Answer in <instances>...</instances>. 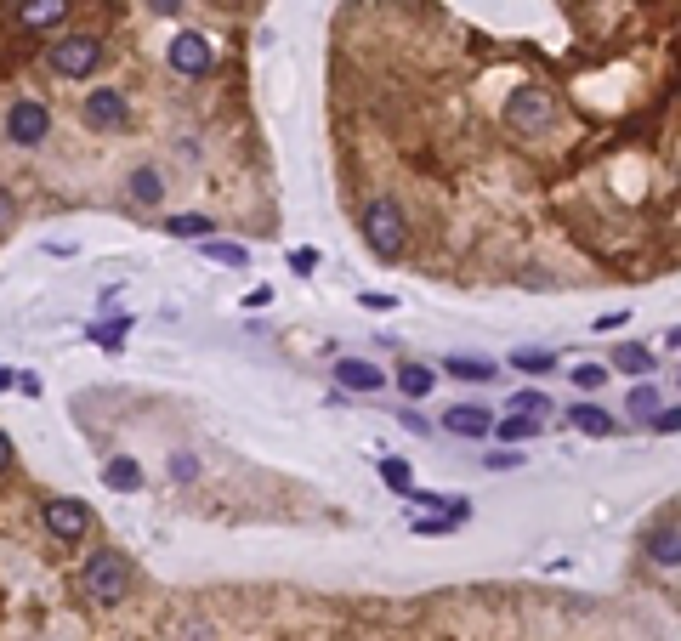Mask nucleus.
Masks as SVG:
<instances>
[{
	"instance_id": "423d86ee",
	"label": "nucleus",
	"mask_w": 681,
	"mask_h": 641,
	"mask_svg": "<svg viewBox=\"0 0 681 641\" xmlns=\"http://www.w3.org/2000/svg\"><path fill=\"white\" fill-rule=\"evenodd\" d=\"M557 120V97H551V91L545 86H517L511 91V103H506V125L511 131H545V125Z\"/></svg>"
},
{
	"instance_id": "f3484780",
	"label": "nucleus",
	"mask_w": 681,
	"mask_h": 641,
	"mask_svg": "<svg viewBox=\"0 0 681 641\" xmlns=\"http://www.w3.org/2000/svg\"><path fill=\"white\" fill-rule=\"evenodd\" d=\"M432 386H437V375H432L426 364H403V369H398V392H403L409 403H415V398H432Z\"/></svg>"
},
{
	"instance_id": "7ed1b4c3",
	"label": "nucleus",
	"mask_w": 681,
	"mask_h": 641,
	"mask_svg": "<svg viewBox=\"0 0 681 641\" xmlns=\"http://www.w3.org/2000/svg\"><path fill=\"white\" fill-rule=\"evenodd\" d=\"M364 239H369V250H375L381 261L403 256V244H409V222H403L398 199H369V205H364Z\"/></svg>"
},
{
	"instance_id": "f8f14e48",
	"label": "nucleus",
	"mask_w": 681,
	"mask_h": 641,
	"mask_svg": "<svg viewBox=\"0 0 681 641\" xmlns=\"http://www.w3.org/2000/svg\"><path fill=\"white\" fill-rule=\"evenodd\" d=\"M335 381H341V392H381L386 369L364 364V358H341V364H335Z\"/></svg>"
},
{
	"instance_id": "9d476101",
	"label": "nucleus",
	"mask_w": 681,
	"mask_h": 641,
	"mask_svg": "<svg viewBox=\"0 0 681 641\" xmlns=\"http://www.w3.org/2000/svg\"><path fill=\"white\" fill-rule=\"evenodd\" d=\"M69 12H74V0H12L18 29H57Z\"/></svg>"
},
{
	"instance_id": "c85d7f7f",
	"label": "nucleus",
	"mask_w": 681,
	"mask_h": 641,
	"mask_svg": "<svg viewBox=\"0 0 681 641\" xmlns=\"http://www.w3.org/2000/svg\"><path fill=\"white\" fill-rule=\"evenodd\" d=\"M171 477L176 483H193V477H199V460H193V454H171Z\"/></svg>"
},
{
	"instance_id": "dca6fc26",
	"label": "nucleus",
	"mask_w": 681,
	"mask_h": 641,
	"mask_svg": "<svg viewBox=\"0 0 681 641\" xmlns=\"http://www.w3.org/2000/svg\"><path fill=\"white\" fill-rule=\"evenodd\" d=\"M449 364L454 381H477V386H489L494 375H500V364H489V358H472V352H454V358H443Z\"/></svg>"
},
{
	"instance_id": "a211bd4d",
	"label": "nucleus",
	"mask_w": 681,
	"mask_h": 641,
	"mask_svg": "<svg viewBox=\"0 0 681 641\" xmlns=\"http://www.w3.org/2000/svg\"><path fill=\"white\" fill-rule=\"evenodd\" d=\"M647 556L659 568H681V528H659V534L647 539Z\"/></svg>"
},
{
	"instance_id": "39448f33",
	"label": "nucleus",
	"mask_w": 681,
	"mask_h": 641,
	"mask_svg": "<svg viewBox=\"0 0 681 641\" xmlns=\"http://www.w3.org/2000/svg\"><path fill=\"white\" fill-rule=\"evenodd\" d=\"M40 522L57 545H80L91 534V505L74 500V494H52V500H40Z\"/></svg>"
},
{
	"instance_id": "ea45409f",
	"label": "nucleus",
	"mask_w": 681,
	"mask_h": 641,
	"mask_svg": "<svg viewBox=\"0 0 681 641\" xmlns=\"http://www.w3.org/2000/svg\"><path fill=\"white\" fill-rule=\"evenodd\" d=\"M664 341H670V347H681V330H670V335H664Z\"/></svg>"
},
{
	"instance_id": "9b49d317",
	"label": "nucleus",
	"mask_w": 681,
	"mask_h": 641,
	"mask_svg": "<svg viewBox=\"0 0 681 641\" xmlns=\"http://www.w3.org/2000/svg\"><path fill=\"white\" fill-rule=\"evenodd\" d=\"M568 426H579L585 437H619V432H625L602 403H568Z\"/></svg>"
},
{
	"instance_id": "c9c22d12",
	"label": "nucleus",
	"mask_w": 681,
	"mask_h": 641,
	"mask_svg": "<svg viewBox=\"0 0 681 641\" xmlns=\"http://www.w3.org/2000/svg\"><path fill=\"white\" fill-rule=\"evenodd\" d=\"M23 392V398H40V375H18V381H12Z\"/></svg>"
},
{
	"instance_id": "6ab92c4d",
	"label": "nucleus",
	"mask_w": 681,
	"mask_h": 641,
	"mask_svg": "<svg viewBox=\"0 0 681 641\" xmlns=\"http://www.w3.org/2000/svg\"><path fill=\"white\" fill-rule=\"evenodd\" d=\"M613 369H619V375H653L659 358H653L647 347H613Z\"/></svg>"
},
{
	"instance_id": "393cba45",
	"label": "nucleus",
	"mask_w": 681,
	"mask_h": 641,
	"mask_svg": "<svg viewBox=\"0 0 681 641\" xmlns=\"http://www.w3.org/2000/svg\"><path fill=\"white\" fill-rule=\"evenodd\" d=\"M625 409H630L636 420H653V415H659V386H653V381H642L636 392H630V403H625Z\"/></svg>"
},
{
	"instance_id": "1a4fd4ad",
	"label": "nucleus",
	"mask_w": 681,
	"mask_h": 641,
	"mask_svg": "<svg viewBox=\"0 0 681 641\" xmlns=\"http://www.w3.org/2000/svg\"><path fill=\"white\" fill-rule=\"evenodd\" d=\"M443 432L449 437H489L494 415L483 409V403H449V409H443Z\"/></svg>"
},
{
	"instance_id": "a19ab883",
	"label": "nucleus",
	"mask_w": 681,
	"mask_h": 641,
	"mask_svg": "<svg viewBox=\"0 0 681 641\" xmlns=\"http://www.w3.org/2000/svg\"><path fill=\"white\" fill-rule=\"evenodd\" d=\"M0 6H12V0H0Z\"/></svg>"
},
{
	"instance_id": "72a5a7b5",
	"label": "nucleus",
	"mask_w": 681,
	"mask_h": 641,
	"mask_svg": "<svg viewBox=\"0 0 681 641\" xmlns=\"http://www.w3.org/2000/svg\"><path fill=\"white\" fill-rule=\"evenodd\" d=\"M619 324H630V312H608V318H596V330H602V335H613Z\"/></svg>"
},
{
	"instance_id": "6e6552de",
	"label": "nucleus",
	"mask_w": 681,
	"mask_h": 641,
	"mask_svg": "<svg viewBox=\"0 0 681 641\" xmlns=\"http://www.w3.org/2000/svg\"><path fill=\"white\" fill-rule=\"evenodd\" d=\"M80 120L91 125V131H125L131 125V97L125 91H114V86H91L86 91V103H80Z\"/></svg>"
},
{
	"instance_id": "c756f323",
	"label": "nucleus",
	"mask_w": 681,
	"mask_h": 641,
	"mask_svg": "<svg viewBox=\"0 0 681 641\" xmlns=\"http://www.w3.org/2000/svg\"><path fill=\"white\" fill-rule=\"evenodd\" d=\"M574 381L585 386V392H596V386L608 381V369H602V364H579V369H574Z\"/></svg>"
},
{
	"instance_id": "2eb2a0df",
	"label": "nucleus",
	"mask_w": 681,
	"mask_h": 641,
	"mask_svg": "<svg viewBox=\"0 0 681 641\" xmlns=\"http://www.w3.org/2000/svg\"><path fill=\"white\" fill-rule=\"evenodd\" d=\"M540 432H545L540 415H517V409H511V415L494 420V437H500V443H528V437H540Z\"/></svg>"
},
{
	"instance_id": "4468645a",
	"label": "nucleus",
	"mask_w": 681,
	"mask_h": 641,
	"mask_svg": "<svg viewBox=\"0 0 681 641\" xmlns=\"http://www.w3.org/2000/svg\"><path fill=\"white\" fill-rule=\"evenodd\" d=\"M103 483L114 488V494H137V488H142V466L131 460V454H114V460L103 466Z\"/></svg>"
},
{
	"instance_id": "f03ea898",
	"label": "nucleus",
	"mask_w": 681,
	"mask_h": 641,
	"mask_svg": "<svg viewBox=\"0 0 681 641\" xmlns=\"http://www.w3.org/2000/svg\"><path fill=\"white\" fill-rule=\"evenodd\" d=\"M80 590H86L97 607L125 602V590H131V562H125L120 551H97L86 568H80Z\"/></svg>"
},
{
	"instance_id": "ddd939ff",
	"label": "nucleus",
	"mask_w": 681,
	"mask_h": 641,
	"mask_svg": "<svg viewBox=\"0 0 681 641\" xmlns=\"http://www.w3.org/2000/svg\"><path fill=\"white\" fill-rule=\"evenodd\" d=\"M125 193H131V205H159V199H165V176H159V165H137V171L125 176Z\"/></svg>"
},
{
	"instance_id": "cd10ccee",
	"label": "nucleus",
	"mask_w": 681,
	"mask_h": 641,
	"mask_svg": "<svg viewBox=\"0 0 681 641\" xmlns=\"http://www.w3.org/2000/svg\"><path fill=\"white\" fill-rule=\"evenodd\" d=\"M483 466H489V471H517V466H523V454H517V449L506 443V449H494L489 460H483Z\"/></svg>"
},
{
	"instance_id": "e433bc0d",
	"label": "nucleus",
	"mask_w": 681,
	"mask_h": 641,
	"mask_svg": "<svg viewBox=\"0 0 681 641\" xmlns=\"http://www.w3.org/2000/svg\"><path fill=\"white\" fill-rule=\"evenodd\" d=\"M148 6H154L159 18H176V12H182V0H148Z\"/></svg>"
},
{
	"instance_id": "2f4dec72",
	"label": "nucleus",
	"mask_w": 681,
	"mask_h": 641,
	"mask_svg": "<svg viewBox=\"0 0 681 641\" xmlns=\"http://www.w3.org/2000/svg\"><path fill=\"white\" fill-rule=\"evenodd\" d=\"M290 267H296V273H313V267H318V250H313V244L290 250Z\"/></svg>"
},
{
	"instance_id": "20e7f679",
	"label": "nucleus",
	"mask_w": 681,
	"mask_h": 641,
	"mask_svg": "<svg viewBox=\"0 0 681 641\" xmlns=\"http://www.w3.org/2000/svg\"><path fill=\"white\" fill-rule=\"evenodd\" d=\"M0 125H6V142H12V148H40V142L52 137V108L40 103V97H12Z\"/></svg>"
},
{
	"instance_id": "aec40b11",
	"label": "nucleus",
	"mask_w": 681,
	"mask_h": 641,
	"mask_svg": "<svg viewBox=\"0 0 681 641\" xmlns=\"http://www.w3.org/2000/svg\"><path fill=\"white\" fill-rule=\"evenodd\" d=\"M165 233H171V239H210V233H216V222H210V216H199V210H188V216H171V222H165Z\"/></svg>"
},
{
	"instance_id": "473e14b6",
	"label": "nucleus",
	"mask_w": 681,
	"mask_h": 641,
	"mask_svg": "<svg viewBox=\"0 0 681 641\" xmlns=\"http://www.w3.org/2000/svg\"><path fill=\"white\" fill-rule=\"evenodd\" d=\"M364 307H369V312H392L398 301H392V295H381V290H364Z\"/></svg>"
},
{
	"instance_id": "4be33fe9",
	"label": "nucleus",
	"mask_w": 681,
	"mask_h": 641,
	"mask_svg": "<svg viewBox=\"0 0 681 641\" xmlns=\"http://www.w3.org/2000/svg\"><path fill=\"white\" fill-rule=\"evenodd\" d=\"M125 330H131V318H125V312H114V324H91V341H97L103 352H120L125 347Z\"/></svg>"
},
{
	"instance_id": "412c9836",
	"label": "nucleus",
	"mask_w": 681,
	"mask_h": 641,
	"mask_svg": "<svg viewBox=\"0 0 681 641\" xmlns=\"http://www.w3.org/2000/svg\"><path fill=\"white\" fill-rule=\"evenodd\" d=\"M511 369H523V375H551V369H557V352H545V347H517V352H511Z\"/></svg>"
},
{
	"instance_id": "bb28decb",
	"label": "nucleus",
	"mask_w": 681,
	"mask_h": 641,
	"mask_svg": "<svg viewBox=\"0 0 681 641\" xmlns=\"http://www.w3.org/2000/svg\"><path fill=\"white\" fill-rule=\"evenodd\" d=\"M18 199H12V188H0V233H12V227H18Z\"/></svg>"
},
{
	"instance_id": "79ce46f5",
	"label": "nucleus",
	"mask_w": 681,
	"mask_h": 641,
	"mask_svg": "<svg viewBox=\"0 0 681 641\" xmlns=\"http://www.w3.org/2000/svg\"><path fill=\"white\" fill-rule=\"evenodd\" d=\"M676 381H681V369H676Z\"/></svg>"
},
{
	"instance_id": "5701e85b",
	"label": "nucleus",
	"mask_w": 681,
	"mask_h": 641,
	"mask_svg": "<svg viewBox=\"0 0 681 641\" xmlns=\"http://www.w3.org/2000/svg\"><path fill=\"white\" fill-rule=\"evenodd\" d=\"M381 483L392 488V494H409V488H415V471H409V460L386 454V460H381Z\"/></svg>"
},
{
	"instance_id": "b1692460",
	"label": "nucleus",
	"mask_w": 681,
	"mask_h": 641,
	"mask_svg": "<svg viewBox=\"0 0 681 641\" xmlns=\"http://www.w3.org/2000/svg\"><path fill=\"white\" fill-rule=\"evenodd\" d=\"M199 244H205V256L222 261V267H250V250H245V244H227V239H199Z\"/></svg>"
},
{
	"instance_id": "a878e982",
	"label": "nucleus",
	"mask_w": 681,
	"mask_h": 641,
	"mask_svg": "<svg viewBox=\"0 0 681 641\" xmlns=\"http://www.w3.org/2000/svg\"><path fill=\"white\" fill-rule=\"evenodd\" d=\"M506 409H517V415H545V409H551V398H545V392H534V386H528V392H517V398H511Z\"/></svg>"
},
{
	"instance_id": "f704fd0d",
	"label": "nucleus",
	"mask_w": 681,
	"mask_h": 641,
	"mask_svg": "<svg viewBox=\"0 0 681 641\" xmlns=\"http://www.w3.org/2000/svg\"><path fill=\"white\" fill-rule=\"evenodd\" d=\"M398 420H403V426H409V432H420V437L432 432V426H426V420H420V415H415V409H398Z\"/></svg>"
},
{
	"instance_id": "0eeeda50",
	"label": "nucleus",
	"mask_w": 681,
	"mask_h": 641,
	"mask_svg": "<svg viewBox=\"0 0 681 641\" xmlns=\"http://www.w3.org/2000/svg\"><path fill=\"white\" fill-rule=\"evenodd\" d=\"M165 63H171L182 80H205V74L216 69V46H210V35H199V29H182V35L165 46Z\"/></svg>"
},
{
	"instance_id": "58836bf2",
	"label": "nucleus",
	"mask_w": 681,
	"mask_h": 641,
	"mask_svg": "<svg viewBox=\"0 0 681 641\" xmlns=\"http://www.w3.org/2000/svg\"><path fill=\"white\" fill-rule=\"evenodd\" d=\"M12 381H18V375H12V369H0V392H12Z\"/></svg>"
},
{
	"instance_id": "4c0bfd02",
	"label": "nucleus",
	"mask_w": 681,
	"mask_h": 641,
	"mask_svg": "<svg viewBox=\"0 0 681 641\" xmlns=\"http://www.w3.org/2000/svg\"><path fill=\"white\" fill-rule=\"evenodd\" d=\"M6 466H12V437L0 432V471H6Z\"/></svg>"
},
{
	"instance_id": "7c9ffc66",
	"label": "nucleus",
	"mask_w": 681,
	"mask_h": 641,
	"mask_svg": "<svg viewBox=\"0 0 681 641\" xmlns=\"http://www.w3.org/2000/svg\"><path fill=\"white\" fill-rule=\"evenodd\" d=\"M647 426H653V432H659V437L681 432V403H676V409H664V415H653V420H647Z\"/></svg>"
},
{
	"instance_id": "f257e3e1",
	"label": "nucleus",
	"mask_w": 681,
	"mask_h": 641,
	"mask_svg": "<svg viewBox=\"0 0 681 641\" xmlns=\"http://www.w3.org/2000/svg\"><path fill=\"white\" fill-rule=\"evenodd\" d=\"M103 35H63L46 46V69L57 74V80H91V74L103 69Z\"/></svg>"
}]
</instances>
